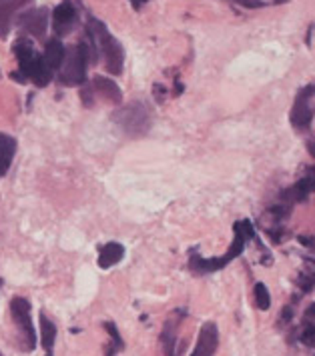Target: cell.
Returning a JSON list of instances; mask_svg holds the SVG:
<instances>
[{
	"label": "cell",
	"mask_w": 315,
	"mask_h": 356,
	"mask_svg": "<svg viewBox=\"0 0 315 356\" xmlns=\"http://www.w3.org/2000/svg\"><path fill=\"white\" fill-rule=\"evenodd\" d=\"M65 44L61 42V38H49L47 44H45V52H43V60L45 65L49 66L52 72H59V68L65 60Z\"/></svg>",
	"instance_id": "5bb4252c"
},
{
	"label": "cell",
	"mask_w": 315,
	"mask_h": 356,
	"mask_svg": "<svg viewBox=\"0 0 315 356\" xmlns=\"http://www.w3.org/2000/svg\"><path fill=\"white\" fill-rule=\"evenodd\" d=\"M235 232V238L233 244L229 246V250L223 254V257H215V259H201V257H191L189 259V268L197 275H209V273H215L225 268L233 259H237L243 248H245V241L253 238V225L249 220H241V222H235L233 227Z\"/></svg>",
	"instance_id": "3957f363"
},
{
	"label": "cell",
	"mask_w": 315,
	"mask_h": 356,
	"mask_svg": "<svg viewBox=\"0 0 315 356\" xmlns=\"http://www.w3.org/2000/svg\"><path fill=\"white\" fill-rule=\"evenodd\" d=\"M77 22H79V13L72 0H63L52 13V31L56 34V38L70 34V31L77 26Z\"/></svg>",
	"instance_id": "30bf717a"
},
{
	"label": "cell",
	"mask_w": 315,
	"mask_h": 356,
	"mask_svg": "<svg viewBox=\"0 0 315 356\" xmlns=\"http://www.w3.org/2000/svg\"><path fill=\"white\" fill-rule=\"evenodd\" d=\"M10 316L17 323L18 334L22 340V350L33 353L36 348V332H34L33 318H31V302L22 296L10 300Z\"/></svg>",
	"instance_id": "8992f818"
},
{
	"label": "cell",
	"mask_w": 315,
	"mask_h": 356,
	"mask_svg": "<svg viewBox=\"0 0 315 356\" xmlns=\"http://www.w3.org/2000/svg\"><path fill=\"white\" fill-rule=\"evenodd\" d=\"M113 122L127 136H145L151 129V111L145 102H129L113 114Z\"/></svg>",
	"instance_id": "277c9868"
},
{
	"label": "cell",
	"mask_w": 315,
	"mask_h": 356,
	"mask_svg": "<svg viewBox=\"0 0 315 356\" xmlns=\"http://www.w3.org/2000/svg\"><path fill=\"white\" fill-rule=\"evenodd\" d=\"M81 97H83L84 106L95 104L93 97L102 98L105 102H111V104H121L123 102V92L118 88V84L115 81H111V79H107V76H100V74H97L89 84L84 82Z\"/></svg>",
	"instance_id": "52a82bcc"
},
{
	"label": "cell",
	"mask_w": 315,
	"mask_h": 356,
	"mask_svg": "<svg viewBox=\"0 0 315 356\" xmlns=\"http://www.w3.org/2000/svg\"><path fill=\"white\" fill-rule=\"evenodd\" d=\"M105 328H107V332L111 334V346L107 348L105 356H115L118 350H123V348H125V342H123V339H121L118 328H116V324L113 323V321H107V323H105Z\"/></svg>",
	"instance_id": "ac0fdd59"
},
{
	"label": "cell",
	"mask_w": 315,
	"mask_h": 356,
	"mask_svg": "<svg viewBox=\"0 0 315 356\" xmlns=\"http://www.w3.org/2000/svg\"><path fill=\"white\" fill-rule=\"evenodd\" d=\"M89 54L83 40L77 47L65 50V60L59 68V82L63 86H83L86 82V68H89Z\"/></svg>",
	"instance_id": "5b68a950"
},
{
	"label": "cell",
	"mask_w": 315,
	"mask_h": 356,
	"mask_svg": "<svg viewBox=\"0 0 315 356\" xmlns=\"http://www.w3.org/2000/svg\"><path fill=\"white\" fill-rule=\"evenodd\" d=\"M314 84H305L295 97L293 108H291V127L298 130H309L314 122V108H312V100H314Z\"/></svg>",
	"instance_id": "ba28073f"
},
{
	"label": "cell",
	"mask_w": 315,
	"mask_h": 356,
	"mask_svg": "<svg viewBox=\"0 0 315 356\" xmlns=\"http://www.w3.org/2000/svg\"><path fill=\"white\" fill-rule=\"evenodd\" d=\"M13 52L17 56L18 70L13 72L10 76L15 81H18V84L33 82L34 86H38V88L49 86L54 72L45 65L43 54H38V50L34 49L33 40L29 36H20L17 42L13 44Z\"/></svg>",
	"instance_id": "6da1fadb"
},
{
	"label": "cell",
	"mask_w": 315,
	"mask_h": 356,
	"mask_svg": "<svg viewBox=\"0 0 315 356\" xmlns=\"http://www.w3.org/2000/svg\"><path fill=\"white\" fill-rule=\"evenodd\" d=\"M125 257V248L123 244L118 243H107L105 246H100L99 250V266L102 270L113 268L115 264H118Z\"/></svg>",
	"instance_id": "2e32d148"
},
{
	"label": "cell",
	"mask_w": 315,
	"mask_h": 356,
	"mask_svg": "<svg viewBox=\"0 0 315 356\" xmlns=\"http://www.w3.org/2000/svg\"><path fill=\"white\" fill-rule=\"evenodd\" d=\"M33 2L34 0H0V38H6L10 34L18 15L33 6Z\"/></svg>",
	"instance_id": "8fae6325"
},
{
	"label": "cell",
	"mask_w": 315,
	"mask_h": 356,
	"mask_svg": "<svg viewBox=\"0 0 315 356\" xmlns=\"http://www.w3.org/2000/svg\"><path fill=\"white\" fill-rule=\"evenodd\" d=\"M2 282H4V280H2V278H0V289H2Z\"/></svg>",
	"instance_id": "603a6c76"
},
{
	"label": "cell",
	"mask_w": 315,
	"mask_h": 356,
	"mask_svg": "<svg viewBox=\"0 0 315 356\" xmlns=\"http://www.w3.org/2000/svg\"><path fill=\"white\" fill-rule=\"evenodd\" d=\"M253 298H255V307L259 310H269L271 308V296H269V291L263 282H257L253 286Z\"/></svg>",
	"instance_id": "ffe728a7"
},
{
	"label": "cell",
	"mask_w": 315,
	"mask_h": 356,
	"mask_svg": "<svg viewBox=\"0 0 315 356\" xmlns=\"http://www.w3.org/2000/svg\"><path fill=\"white\" fill-rule=\"evenodd\" d=\"M312 314H314V307L307 308V312H305V323H303V328H301V332H299V340L305 344V346H314L315 344V328L314 323H312Z\"/></svg>",
	"instance_id": "d6986e66"
},
{
	"label": "cell",
	"mask_w": 315,
	"mask_h": 356,
	"mask_svg": "<svg viewBox=\"0 0 315 356\" xmlns=\"http://www.w3.org/2000/svg\"><path fill=\"white\" fill-rule=\"evenodd\" d=\"M0 356H4V355H2V353H0Z\"/></svg>",
	"instance_id": "d4e9b609"
},
{
	"label": "cell",
	"mask_w": 315,
	"mask_h": 356,
	"mask_svg": "<svg viewBox=\"0 0 315 356\" xmlns=\"http://www.w3.org/2000/svg\"><path fill=\"white\" fill-rule=\"evenodd\" d=\"M299 286L303 292H312V286H314V278L309 275H299Z\"/></svg>",
	"instance_id": "44dd1931"
},
{
	"label": "cell",
	"mask_w": 315,
	"mask_h": 356,
	"mask_svg": "<svg viewBox=\"0 0 315 356\" xmlns=\"http://www.w3.org/2000/svg\"><path fill=\"white\" fill-rule=\"evenodd\" d=\"M86 33L93 36L97 50H99V56H102L105 60V68L107 72H111L113 76L123 74V68H125V49L123 44L116 40L115 36L111 34V31L105 26V22H100L99 18H89L86 22Z\"/></svg>",
	"instance_id": "7a4b0ae2"
},
{
	"label": "cell",
	"mask_w": 315,
	"mask_h": 356,
	"mask_svg": "<svg viewBox=\"0 0 315 356\" xmlns=\"http://www.w3.org/2000/svg\"><path fill=\"white\" fill-rule=\"evenodd\" d=\"M233 2H237V4H241L245 8H259V6H263L261 0H233Z\"/></svg>",
	"instance_id": "7402d4cb"
},
{
	"label": "cell",
	"mask_w": 315,
	"mask_h": 356,
	"mask_svg": "<svg viewBox=\"0 0 315 356\" xmlns=\"http://www.w3.org/2000/svg\"><path fill=\"white\" fill-rule=\"evenodd\" d=\"M49 29V8H31L24 15H18V31L22 36H33L43 40Z\"/></svg>",
	"instance_id": "9c48e42d"
},
{
	"label": "cell",
	"mask_w": 315,
	"mask_h": 356,
	"mask_svg": "<svg viewBox=\"0 0 315 356\" xmlns=\"http://www.w3.org/2000/svg\"><path fill=\"white\" fill-rule=\"evenodd\" d=\"M17 154V138L0 132V177H4L10 168Z\"/></svg>",
	"instance_id": "9a60e30c"
},
{
	"label": "cell",
	"mask_w": 315,
	"mask_h": 356,
	"mask_svg": "<svg viewBox=\"0 0 315 356\" xmlns=\"http://www.w3.org/2000/svg\"><path fill=\"white\" fill-rule=\"evenodd\" d=\"M275 2H283V0H275Z\"/></svg>",
	"instance_id": "cb8c5ba5"
},
{
	"label": "cell",
	"mask_w": 315,
	"mask_h": 356,
	"mask_svg": "<svg viewBox=\"0 0 315 356\" xmlns=\"http://www.w3.org/2000/svg\"><path fill=\"white\" fill-rule=\"evenodd\" d=\"M312 191H314V172L309 170L305 177L299 178V182H295L291 188L283 191L282 200L285 202V204L293 207L295 202H303V200H307L309 195H312Z\"/></svg>",
	"instance_id": "4fadbf2b"
},
{
	"label": "cell",
	"mask_w": 315,
	"mask_h": 356,
	"mask_svg": "<svg viewBox=\"0 0 315 356\" xmlns=\"http://www.w3.org/2000/svg\"><path fill=\"white\" fill-rule=\"evenodd\" d=\"M40 344L45 348L47 356H54V342H56V326L50 321L47 314L40 312Z\"/></svg>",
	"instance_id": "e0dca14e"
},
{
	"label": "cell",
	"mask_w": 315,
	"mask_h": 356,
	"mask_svg": "<svg viewBox=\"0 0 315 356\" xmlns=\"http://www.w3.org/2000/svg\"><path fill=\"white\" fill-rule=\"evenodd\" d=\"M217 346H219V330L217 324L209 321L201 326L199 339L191 356H213L217 353Z\"/></svg>",
	"instance_id": "7c38bea8"
}]
</instances>
